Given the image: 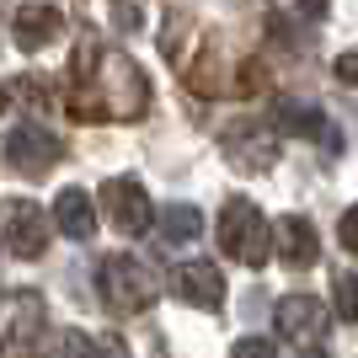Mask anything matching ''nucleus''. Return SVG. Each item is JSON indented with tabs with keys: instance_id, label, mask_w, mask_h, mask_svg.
<instances>
[{
	"instance_id": "nucleus-1",
	"label": "nucleus",
	"mask_w": 358,
	"mask_h": 358,
	"mask_svg": "<svg viewBox=\"0 0 358 358\" xmlns=\"http://www.w3.org/2000/svg\"><path fill=\"white\" fill-rule=\"evenodd\" d=\"M150 113V80L129 54L102 48L96 38L75 48L70 59V118L102 123V118H145Z\"/></svg>"
},
{
	"instance_id": "nucleus-2",
	"label": "nucleus",
	"mask_w": 358,
	"mask_h": 358,
	"mask_svg": "<svg viewBox=\"0 0 358 358\" xmlns=\"http://www.w3.org/2000/svg\"><path fill=\"white\" fill-rule=\"evenodd\" d=\"M96 284H102V299H107V310H118V315H139L150 310L155 299H161V278L139 262V257H102V268H96Z\"/></svg>"
},
{
	"instance_id": "nucleus-3",
	"label": "nucleus",
	"mask_w": 358,
	"mask_h": 358,
	"mask_svg": "<svg viewBox=\"0 0 358 358\" xmlns=\"http://www.w3.org/2000/svg\"><path fill=\"white\" fill-rule=\"evenodd\" d=\"M220 246H224L230 262H241V268H262L273 257V236H268L262 209L246 203V198H230L224 214H220Z\"/></svg>"
},
{
	"instance_id": "nucleus-4",
	"label": "nucleus",
	"mask_w": 358,
	"mask_h": 358,
	"mask_svg": "<svg viewBox=\"0 0 358 358\" xmlns=\"http://www.w3.org/2000/svg\"><path fill=\"white\" fill-rule=\"evenodd\" d=\"M0 252L16 262H38L48 252V214L32 198H0Z\"/></svg>"
},
{
	"instance_id": "nucleus-5",
	"label": "nucleus",
	"mask_w": 358,
	"mask_h": 358,
	"mask_svg": "<svg viewBox=\"0 0 358 358\" xmlns=\"http://www.w3.org/2000/svg\"><path fill=\"white\" fill-rule=\"evenodd\" d=\"M59 161H64V139H59V134H48L43 123H16L11 139H6V166H11L16 177L43 182Z\"/></svg>"
},
{
	"instance_id": "nucleus-6",
	"label": "nucleus",
	"mask_w": 358,
	"mask_h": 358,
	"mask_svg": "<svg viewBox=\"0 0 358 358\" xmlns=\"http://www.w3.org/2000/svg\"><path fill=\"white\" fill-rule=\"evenodd\" d=\"M102 203H107V220H113L118 236H145L150 224H155V203H150V193L134 177H107Z\"/></svg>"
},
{
	"instance_id": "nucleus-7",
	"label": "nucleus",
	"mask_w": 358,
	"mask_h": 358,
	"mask_svg": "<svg viewBox=\"0 0 358 358\" xmlns=\"http://www.w3.org/2000/svg\"><path fill=\"white\" fill-rule=\"evenodd\" d=\"M59 32H64V11L48 0H27L11 11V43L22 54H43L48 43H59Z\"/></svg>"
},
{
	"instance_id": "nucleus-8",
	"label": "nucleus",
	"mask_w": 358,
	"mask_h": 358,
	"mask_svg": "<svg viewBox=\"0 0 358 358\" xmlns=\"http://www.w3.org/2000/svg\"><path fill=\"white\" fill-rule=\"evenodd\" d=\"M224 155H230L236 171L262 177V171H273V161H278V134L262 129V123H236V129L224 134Z\"/></svg>"
},
{
	"instance_id": "nucleus-9",
	"label": "nucleus",
	"mask_w": 358,
	"mask_h": 358,
	"mask_svg": "<svg viewBox=\"0 0 358 358\" xmlns=\"http://www.w3.org/2000/svg\"><path fill=\"white\" fill-rule=\"evenodd\" d=\"M278 134H289V139H315L321 150H343V134H337V123L321 113V107H310V102H278Z\"/></svg>"
},
{
	"instance_id": "nucleus-10",
	"label": "nucleus",
	"mask_w": 358,
	"mask_h": 358,
	"mask_svg": "<svg viewBox=\"0 0 358 358\" xmlns=\"http://www.w3.org/2000/svg\"><path fill=\"white\" fill-rule=\"evenodd\" d=\"M171 289H177V299H187L198 310H220L224 305V273L214 262H182L171 273Z\"/></svg>"
},
{
	"instance_id": "nucleus-11",
	"label": "nucleus",
	"mask_w": 358,
	"mask_h": 358,
	"mask_svg": "<svg viewBox=\"0 0 358 358\" xmlns=\"http://www.w3.org/2000/svg\"><path fill=\"white\" fill-rule=\"evenodd\" d=\"M268 236H278V252H284V262L294 273H305V268L321 262V241H315V224L305 220V214H284Z\"/></svg>"
},
{
	"instance_id": "nucleus-12",
	"label": "nucleus",
	"mask_w": 358,
	"mask_h": 358,
	"mask_svg": "<svg viewBox=\"0 0 358 358\" xmlns=\"http://www.w3.org/2000/svg\"><path fill=\"white\" fill-rule=\"evenodd\" d=\"M278 331H284L289 343H315V337L327 331V305L310 299V294L278 299Z\"/></svg>"
},
{
	"instance_id": "nucleus-13",
	"label": "nucleus",
	"mask_w": 358,
	"mask_h": 358,
	"mask_svg": "<svg viewBox=\"0 0 358 358\" xmlns=\"http://www.w3.org/2000/svg\"><path fill=\"white\" fill-rule=\"evenodd\" d=\"M54 224H59L70 241H91L96 236V198L80 193V187H64L54 198Z\"/></svg>"
},
{
	"instance_id": "nucleus-14",
	"label": "nucleus",
	"mask_w": 358,
	"mask_h": 358,
	"mask_svg": "<svg viewBox=\"0 0 358 358\" xmlns=\"http://www.w3.org/2000/svg\"><path fill=\"white\" fill-rule=\"evenodd\" d=\"M161 236L166 241H198L203 236V214L193 203H171V209H161Z\"/></svg>"
},
{
	"instance_id": "nucleus-15",
	"label": "nucleus",
	"mask_w": 358,
	"mask_h": 358,
	"mask_svg": "<svg viewBox=\"0 0 358 358\" xmlns=\"http://www.w3.org/2000/svg\"><path fill=\"white\" fill-rule=\"evenodd\" d=\"M337 315L343 321H358V273H348V278H337Z\"/></svg>"
},
{
	"instance_id": "nucleus-16",
	"label": "nucleus",
	"mask_w": 358,
	"mask_h": 358,
	"mask_svg": "<svg viewBox=\"0 0 358 358\" xmlns=\"http://www.w3.org/2000/svg\"><path fill=\"white\" fill-rule=\"evenodd\" d=\"M236 358H278V348L268 337H241L236 343Z\"/></svg>"
},
{
	"instance_id": "nucleus-17",
	"label": "nucleus",
	"mask_w": 358,
	"mask_h": 358,
	"mask_svg": "<svg viewBox=\"0 0 358 358\" xmlns=\"http://www.w3.org/2000/svg\"><path fill=\"white\" fill-rule=\"evenodd\" d=\"M337 241H343V252H353V257H358V203L343 214V224H337Z\"/></svg>"
},
{
	"instance_id": "nucleus-18",
	"label": "nucleus",
	"mask_w": 358,
	"mask_h": 358,
	"mask_svg": "<svg viewBox=\"0 0 358 358\" xmlns=\"http://www.w3.org/2000/svg\"><path fill=\"white\" fill-rule=\"evenodd\" d=\"M331 75H337L343 86H358V48H348V54H337V64H331Z\"/></svg>"
},
{
	"instance_id": "nucleus-19",
	"label": "nucleus",
	"mask_w": 358,
	"mask_h": 358,
	"mask_svg": "<svg viewBox=\"0 0 358 358\" xmlns=\"http://www.w3.org/2000/svg\"><path fill=\"white\" fill-rule=\"evenodd\" d=\"M91 358H129V348L118 337H91Z\"/></svg>"
},
{
	"instance_id": "nucleus-20",
	"label": "nucleus",
	"mask_w": 358,
	"mask_h": 358,
	"mask_svg": "<svg viewBox=\"0 0 358 358\" xmlns=\"http://www.w3.org/2000/svg\"><path fill=\"white\" fill-rule=\"evenodd\" d=\"M64 358H91V337L70 331V337H64Z\"/></svg>"
},
{
	"instance_id": "nucleus-21",
	"label": "nucleus",
	"mask_w": 358,
	"mask_h": 358,
	"mask_svg": "<svg viewBox=\"0 0 358 358\" xmlns=\"http://www.w3.org/2000/svg\"><path fill=\"white\" fill-rule=\"evenodd\" d=\"M299 11H305V16H315V22H321V16L331 11V0H299Z\"/></svg>"
},
{
	"instance_id": "nucleus-22",
	"label": "nucleus",
	"mask_w": 358,
	"mask_h": 358,
	"mask_svg": "<svg viewBox=\"0 0 358 358\" xmlns=\"http://www.w3.org/2000/svg\"><path fill=\"white\" fill-rule=\"evenodd\" d=\"M0 113H6V86H0Z\"/></svg>"
},
{
	"instance_id": "nucleus-23",
	"label": "nucleus",
	"mask_w": 358,
	"mask_h": 358,
	"mask_svg": "<svg viewBox=\"0 0 358 358\" xmlns=\"http://www.w3.org/2000/svg\"><path fill=\"white\" fill-rule=\"evenodd\" d=\"M305 358H327V353H305Z\"/></svg>"
}]
</instances>
